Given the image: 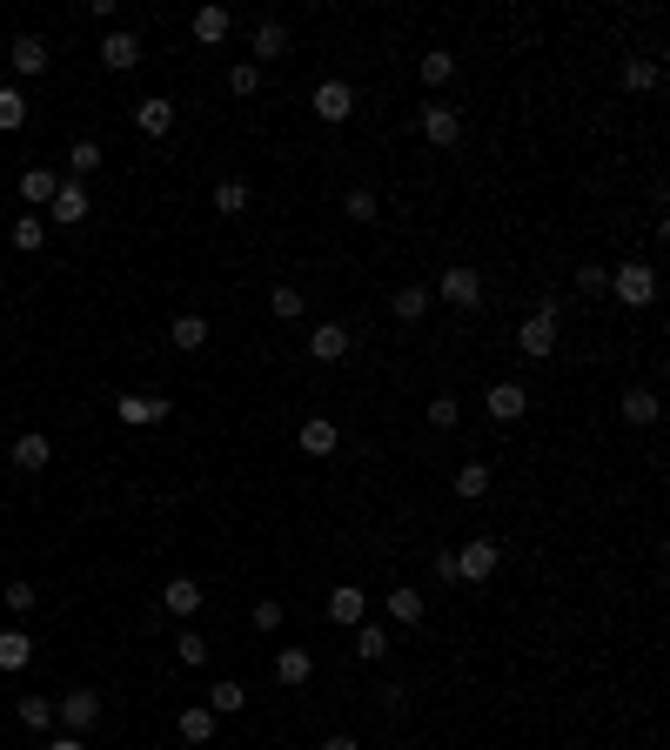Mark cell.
Returning <instances> with one entry per match:
<instances>
[{"label": "cell", "mask_w": 670, "mask_h": 750, "mask_svg": "<svg viewBox=\"0 0 670 750\" xmlns=\"http://www.w3.org/2000/svg\"><path fill=\"white\" fill-rule=\"evenodd\" d=\"M516 349L530 355V362H550V355H557V295L536 302V315L516 329Z\"/></svg>", "instance_id": "obj_1"}, {"label": "cell", "mask_w": 670, "mask_h": 750, "mask_svg": "<svg viewBox=\"0 0 670 750\" xmlns=\"http://www.w3.org/2000/svg\"><path fill=\"white\" fill-rule=\"evenodd\" d=\"M610 295H617L624 309H650V302H657V268L650 262H617L610 268Z\"/></svg>", "instance_id": "obj_2"}, {"label": "cell", "mask_w": 670, "mask_h": 750, "mask_svg": "<svg viewBox=\"0 0 670 750\" xmlns=\"http://www.w3.org/2000/svg\"><path fill=\"white\" fill-rule=\"evenodd\" d=\"M449 556H456V583H490L496 563H503V550H496L490 536H469L463 550H449Z\"/></svg>", "instance_id": "obj_3"}, {"label": "cell", "mask_w": 670, "mask_h": 750, "mask_svg": "<svg viewBox=\"0 0 670 750\" xmlns=\"http://www.w3.org/2000/svg\"><path fill=\"white\" fill-rule=\"evenodd\" d=\"M54 717L67 724V737H88V730L101 724V697H94V690H67L61 704H54Z\"/></svg>", "instance_id": "obj_4"}, {"label": "cell", "mask_w": 670, "mask_h": 750, "mask_svg": "<svg viewBox=\"0 0 670 750\" xmlns=\"http://www.w3.org/2000/svg\"><path fill=\"white\" fill-rule=\"evenodd\" d=\"M309 108H315V121H329V128H342V121L356 114V88H349V81H322V88L309 94Z\"/></svg>", "instance_id": "obj_5"}, {"label": "cell", "mask_w": 670, "mask_h": 750, "mask_svg": "<svg viewBox=\"0 0 670 750\" xmlns=\"http://www.w3.org/2000/svg\"><path fill=\"white\" fill-rule=\"evenodd\" d=\"M429 295H443V302H456V309H476V302H483V275H476V268H443Z\"/></svg>", "instance_id": "obj_6"}, {"label": "cell", "mask_w": 670, "mask_h": 750, "mask_svg": "<svg viewBox=\"0 0 670 750\" xmlns=\"http://www.w3.org/2000/svg\"><path fill=\"white\" fill-rule=\"evenodd\" d=\"M617 81H624V94H657L664 88V61H657V54H630V61L617 67Z\"/></svg>", "instance_id": "obj_7"}, {"label": "cell", "mask_w": 670, "mask_h": 750, "mask_svg": "<svg viewBox=\"0 0 670 750\" xmlns=\"http://www.w3.org/2000/svg\"><path fill=\"white\" fill-rule=\"evenodd\" d=\"M329 623H342V630L369 623V590H356V583H335V590H329Z\"/></svg>", "instance_id": "obj_8"}, {"label": "cell", "mask_w": 670, "mask_h": 750, "mask_svg": "<svg viewBox=\"0 0 670 750\" xmlns=\"http://www.w3.org/2000/svg\"><path fill=\"white\" fill-rule=\"evenodd\" d=\"M423 141H436V148H456V141H463V114L449 108V101H429V108H423Z\"/></svg>", "instance_id": "obj_9"}, {"label": "cell", "mask_w": 670, "mask_h": 750, "mask_svg": "<svg viewBox=\"0 0 670 750\" xmlns=\"http://www.w3.org/2000/svg\"><path fill=\"white\" fill-rule=\"evenodd\" d=\"M47 61H54V54H47V41H41V34H21V41L7 47V67H14L21 81H34V74H47Z\"/></svg>", "instance_id": "obj_10"}, {"label": "cell", "mask_w": 670, "mask_h": 750, "mask_svg": "<svg viewBox=\"0 0 670 750\" xmlns=\"http://www.w3.org/2000/svg\"><path fill=\"white\" fill-rule=\"evenodd\" d=\"M483 409H490V422H523V409H530V389H523V382H496L490 396H483Z\"/></svg>", "instance_id": "obj_11"}, {"label": "cell", "mask_w": 670, "mask_h": 750, "mask_svg": "<svg viewBox=\"0 0 670 750\" xmlns=\"http://www.w3.org/2000/svg\"><path fill=\"white\" fill-rule=\"evenodd\" d=\"M114 416L128 422V429H155V422H168V396H121Z\"/></svg>", "instance_id": "obj_12"}, {"label": "cell", "mask_w": 670, "mask_h": 750, "mask_svg": "<svg viewBox=\"0 0 670 750\" xmlns=\"http://www.w3.org/2000/svg\"><path fill=\"white\" fill-rule=\"evenodd\" d=\"M134 128L148 134V141H161V134L175 128V101H168V94H148V101H134Z\"/></svg>", "instance_id": "obj_13"}, {"label": "cell", "mask_w": 670, "mask_h": 750, "mask_svg": "<svg viewBox=\"0 0 670 750\" xmlns=\"http://www.w3.org/2000/svg\"><path fill=\"white\" fill-rule=\"evenodd\" d=\"M47 221H61V228H81V221H88V188H81V181H61V195L47 201Z\"/></svg>", "instance_id": "obj_14"}, {"label": "cell", "mask_w": 670, "mask_h": 750, "mask_svg": "<svg viewBox=\"0 0 670 750\" xmlns=\"http://www.w3.org/2000/svg\"><path fill=\"white\" fill-rule=\"evenodd\" d=\"M309 355L315 362H342V355H349V322H315L309 329Z\"/></svg>", "instance_id": "obj_15"}, {"label": "cell", "mask_w": 670, "mask_h": 750, "mask_svg": "<svg viewBox=\"0 0 670 750\" xmlns=\"http://www.w3.org/2000/svg\"><path fill=\"white\" fill-rule=\"evenodd\" d=\"M315 677V650H302V643H289V650H275V684H309Z\"/></svg>", "instance_id": "obj_16"}, {"label": "cell", "mask_w": 670, "mask_h": 750, "mask_svg": "<svg viewBox=\"0 0 670 750\" xmlns=\"http://www.w3.org/2000/svg\"><path fill=\"white\" fill-rule=\"evenodd\" d=\"M101 61H108L114 74H128V67L141 61V34H128V27H114V34H101Z\"/></svg>", "instance_id": "obj_17"}, {"label": "cell", "mask_w": 670, "mask_h": 750, "mask_svg": "<svg viewBox=\"0 0 670 750\" xmlns=\"http://www.w3.org/2000/svg\"><path fill=\"white\" fill-rule=\"evenodd\" d=\"M295 442H302V456H329L335 442H342V429H335L329 416H309L302 429H295Z\"/></svg>", "instance_id": "obj_18"}, {"label": "cell", "mask_w": 670, "mask_h": 750, "mask_svg": "<svg viewBox=\"0 0 670 750\" xmlns=\"http://www.w3.org/2000/svg\"><path fill=\"white\" fill-rule=\"evenodd\" d=\"M215 724H222V717H215V710L208 704H188L175 717V730H181V744H208V737H215Z\"/></svg>", "instance_id": "obj_19"}, {"label": "cell", "mask_w": 670, "mask_h": 750, "mask_svg": "<svg viewBox=\"0 0 670 750\" xmlns=\"http://www.w3.org/2000/svg\"><path fill=\"white\" fill-rule=\"evenodd\" d=\"M188 27H195V41H201V47H222V41H228V27H235V14H228V7H201Z\"/></svg>", "instance_id": "obj_20"}, {"label": "cell", "mask_w": 670, "mask_h": 750, "mask_svg": "<svg viewBox=\"0 0 670 750\" xmlns=\"http://www.w3.org/2000/svg\"><path fill=\"white\" fill-rule=\"evenodd\" d=\"M268 315H275V322H302V315H309V295L289 288V282H275L268 288Z\"/></svg>", "instance_id": "obj_21"}, {"label": "cell", "mask_w": 670, "mask_h": 750, "mask_svg": "<svg viewBox=\"0 0 670 750\" xmlns=\"http://www.w3.org/2000/svg\"><path fill=\"white\" fill-rule=\"evenodd\" d=\"M282 54H289V27H282V21H255V67L282 61Z\"/></svg>", "instance_id": "obj_22"}, {"label": "cell", "mask_w": 670, "mask_h": 750, "mask_svg": "<svg viewBox=\"0 0 670 750\" xmlns=\"http://www.w3.org/2000/svg\"><path fill=\"white\" fill-rule=\"evenodd\" d=\"M429 302H436V295H429L423 282H409V288H396V295H389L396 322H423V315H429Z\"/></svg>", "instance_id": "obj_23"}, {"label": "cell", "mask_w": 670, "mask_h": 750, "mask_svg": "<svg viewBox=\"0 0 670 750\" xmlns=\"http://www.w3.org/2000/svg\"><path fill=\"white\" fill-rule=\"evenodd\" d=\"M161 610H175V617H195V610H201V583H195V576H175V583L161 590Z\"/></svg>", "instance_id": "obj_24"}, {"label": "cell", "mask_w": 670, "mask_h": 750, "mask_svg": "<svg viewBox=\"0 0 670 750\" xmlns=\"http://www.w3.org/2000/svg\"><path fill=\"white\" fill-rule=\"evenodd\" d=\"M27 663H34V637H27V630H0V670L14 677Z\"/></svg>", "instance_id": "obj_25"}, {"label": "cell", "mask_w": 670, "mask_h": 750, "mask_svg": "<svg viewBox=\"0 0 670 750\" xmlns=\"http://www.w3.org/2000/svg\"><path fill=\"white\" fill-rule=\"evenodd\" d=\"M14 463L21 469H47L54 463V442H47L41 429H27V436H14Z\"/></svg>", "instance_id": "obj_26"}, {"label": "cell", "mask_w": 670, "mask_h": 750, "mask_svg": "<svg viewBox=\"0 0 670 750\" xmlns=\"http://www.w3.org/2000/svg\"><path fill=\"white\" fill-rule=\"evenodd\" d=\"M657 416H664V402H657V389H624V422L650 429Z\"/></svg>", "instance_id": "obj_27"}, {"label": "cell", "mask_w": 670, "mask_h": 750, "mask_svg": "<svg viewBox=\"0 0 670 750\" xmlns=\"http://www.w3.org/2000/svg\"><path fill=\"white\" fill-rule=\"evenodd\" d=\"M248 201H255V188L248 181H215V215H248Z\"/></svg>", "instance_id": "obj_28"}, {"label": "cell", "mask_w": 670, "mask_h": 750, "mask_svg": "<svg viewBox=\"0 0 670 750\" xmlns=\"http://www.w3.org/2000/svg\"><path fill=\"white\" fill-rule=\"evenodd\" d=\"M168 342H175V349H208V322H201V315H175V322H168Z\"/></svg>", "instance_id": "obj_29"}, {"label": "cell", "mask_w": 670, "mask_h": 750, "mask_svg": "<svg viewBox=\"0 0 670 750\" xmlns=\"http://www.w3.org/2000/svg\"><path fill=\"white\" fill-rule=\"evenodd\" d=\"M21 195L34 201V208H47V201L61 195V175H54V168H27V175H21Z\"/></svg>", "instance_id": "obj_30"}, {"label": "cell", "mask_w": 670, "mask_h": 750, "mask_svg": "<svg viewBox=\"0 0 670 750\" xmlns=\"http://www.w3.org/2000/svg\"><path fill=\"white\" fill-rule=\"evenodd\" d=\"M456 496H463V503H483V496H490V463H463L456 469Z\"/></svg>", "instance_id": "obj_31"}, {"label": "cell", "mask_w": 670, "mask_h": 750, "mask_svg": "<svg viewBox=\"0 0 670 750\" xmlns=\"http://www.w3.org/2000/svg\"><path fill=\"white\" fill-rule=\"evenodd\" d=\"M416 74H423V88H443L449 74H456V54H449V47H429L423 61H416Z\"/></svg>", "instance_id": "obj_32"}, {"label": "cell", "mask_w": 670, "mask_h": 750, "mask_svg": "<svg viewBox=\"0 0 670 750\" xmlns=\"http://www.w3.org/2000/svg\"><path fill=\"white\" fill-rule=\"evenodd\" d=\"M242 704H248V690L235 684V677H222V684L208 690V710H215V717H235V710H242Z\"/></svg>", "instance_id": "obj_33"}, {"label": "cell", "mask_w": 670, "mask_h": 750, "mask_svg": "<svg viewBox=\"0 0 670 750\" xmlns=\"http://www.w3.org/2000/svg\"><path fill=\"white\" fill-rule=\"evenodd\" d=\"M356 657H362V663H382V657H389V630H376V623H356Z\"/></svg>", "instance_id": "obj_34"}, {"label": "cell", "mask_w": 670, "mask_h": 750, "mask_svg": "<svg viewBox=\"0 0 670 750\" xmlns=\"http://www.w3.org/2000/svg\"><path fill=\"white\" fill-rule=\"evenodd\" d=\"M94 168H101V141H74V148H67V181L94 175Z\"/></svg>", "instance_id": "obj_35"}, {"label": "cell", "mask_w": 670, "mask_h": 750, "mask_svg": "<svg viewBox=\"0 0 670 750\" xmlns=\"http://www.w3.org/2000/svg\"><path fill=\"white\" fill-rule=\"evenodd\" d=\"M423 610H429L423 590H389V617L396 623H423Z\"/></svg>", "instance_id": "obj_36"}, {"label": "cell", "mask_w": 670, "mask_h": 750, "mask_svg": "<svg viewBox=\"0 0 670 750\" xmlns=\"http://www.w3.org/2000/svg\"><path fill=\"white\" fill-rule=\"evenodd\" d=\"M27 121V94L21 88H0V134H14Z\"/></svg>", "instance_id": "obj_37"}, {"label": "cell", "mask_w": 670, "mask_h": 750, "mask_svg": "<svg viewBox=\"0 0 670 750\" xmlns=\"http://www.w3.org/2000/svg\"><path fill=\"white\" fill-rule=\"evenodd\" d=\"M41 242H47V221H41V215H21V221H14V248H21V255H34Z\"/></svg>", "instance_id": "obj_38"}, {"label": "cell", "mask_w": 670, "mask_h": 750, "mask_svg": "<svg viewBox=\"0 0 670 750\" xmlns=\"http://www.w3.org/2000/svg\"><path fill=\"white\" fill-rule=\"evenodd\" d=\"M14 717H21L27 730H47V724H54V704H47V697H21V704H14Z\"/></svg>", "instance_id": "obj_39"}, {"label": "cell", "mask_w": 670, "mask_h": 750, "mask_svg": "<svg viewBox=\"0 0 670 750\" xmlns=\"http://www.w3.org/2000/svg\"><path fill=\"white\" fill-rule=\"evenodd\" d=\"M342 215H356V221H376V215H382V201L369 195V188H349V195H342Z\"/></svg>", "instance_id": "obj_40"}, {"label": "cell", "mask_w": 670, "mask_h": 750, "mask_svg": "<svg viewBox=\"0 0 670 750\" xmlns=\"http://www.w3.org/2000/svg\"><path fill=\"white\" fill-rule=\"evenodd\" d=\"M577 295H610V268H603V262H583V268H577Z\"/></svg>", "instance_id": "obj_41"}, {"label": "cell", "mask_w": 670, "mask_h": 750, "mask_svg": "<svg viewBox=\"0 0 670 750\" xmlns=\"http://www.w3.org/2000/svg\"><path fill=\"white\" fill-rule=\"evenodd\" d=\"M175 657L188 663V670H201V663H208V643H201V630H181V637H175Z\"/></svg>", "instance_id": "obj_42"}, {"label": "cell", "mask_w": 670, "mask_h": 750, "mask_svg": "<svg viewBox=\"0 0 670 750\" xmlns=\"http://www.w3.org/2000/svg\"><path fill=\"white\" fill-rule=\"evenodd\" d=\"M456 422H463V402H456V396L429 402V429H456Z\"/></svg>", "instance_id": "obj_43"}, {"label": "cell", "mask_w": 670, "mask_h": 750, "mask_svg": "<svg viewBox=\"0 0 670 750\" xmlns=\"http://www.w3.org/2000/svg\"><path fill=\"white\" fill-rule=\"evenodd\" d=\"M228 88H235V94H255V88H262V67H255V61H235V67H228Z\"/></svg>", "instance_id": "obj_44"}, {"label": "cell", "mask_w": 670, "mask_h": 750, "mask_svg": "<svg viewBox=\"0 0 670 750\" xmlns=\"http://www.w3.org/2000/svg\"><path fill=\"white\" fill-rule=\"evenodd\" d=\"M7 610H14V617H27V610H34V603H41V590H34V583H7Z\"/></svg>", "instance_id": "obj_45"}, {"label": "cell", "mask_w": 670, "mask_h": 750, "mask_svg": "<svg viewBox=\"0 0 670 750\" xmlns=\"http://www.w3.org/2000/svg\"><path fill=\"white\" fill-rule=\"evenodd\" d=\"M255 630H282V603H275V596H262V603H255Z\"/></svg>", "instance_id": "obj_46"}, {"label": "cell", "mask_w": 670, "mask_h": 750, "mask_svg": "<svg viewBox=\"0 0 670 750\" xmlns=\"http://www.w3.org/2000/svg\"><path fill=\"white\" fill-rule=\"evenodd\" d=\"M376 697H382V710H389V717H402V710H409V690H402V684H382Z\"/></svg>", "instance_id": "obj_47"}, {"label": "cell", "mask_w": 670, "mask_h": 750, "mask_svg": "<svg viewBox=\"0 0 670 750\" xmlns=\"http://www.w3.org/2000/svg\"><path fill=\"white\" fill-rule=\"evenodd\" d=\"M315 750H362V744H356V737H349V730H335V737H322V744H315Z\"/></svg>", "instance_id": "obj_48"}, {"label": "cell", "mask_w": 670, "mask_h": 750, "mask_svg": "<svg viewBox=\"0 0 670 750\" xmlns=\"http://www.w3.org/2000/svg\"><path fill=\"white\" fill-rule=\"evenodd\" d=\"M47 750H88V744H81V737H54Z\"/></svg>", "instance_id": "obj_49"}]
</instances>
